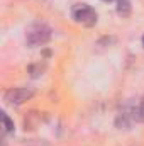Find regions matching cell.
I'll return each instance as SVG.
<instances>
[{"label": "cell", "mask_w": 144, "mask_h": 146, "mask_svg": "<svg viewBox=\"0 0 144 146\" xmlns=\"http://www.w3.org/2000/svg\"><path fill=\"white\" fill-rule=\"evenodd\" d=\"M34 97V90L32 88H26V87H19V88H9L3 94V100L9 106H22L24 102L31 100Z\"/></svg>", "instance_id": "3957f363"}, {"label": "cell", "mask_w": 144, "mask_h": 146, "mask_svg": "<svg viewBox=\"0 0 144 146\" xmlns=\"http://www.w3.org/2000/svg\"><path fill=\"white\" fill-rule=\"evenodd\" d=\"M2 122H3V127H5V133H14V122L10 121V117L5 114V112H2Z\"/></svg>", "instance_id": "5b68a950"}, {"label": "cell", "mask_w": 144, "mask_h": 146, "mask_svg": "<svg viewBox=\"0 0 144 146\" xmlns=\"http://www.w3.org/2000/svg\"><path fill=\"white\" fill-rule=\"evenodd\" d=\"M51 39V29L46 24H32L27 33H26V41L31 48L34 46H42Z\"/></svg>", "instance_id": "6da1fadb"}, {"label": "cell", "mask_w": 144, "mask_h": 146, "mask_svg": "<svg viewBox=\"0 0 144 146\" xmlns=\"http://www.w3.org/2000/svg\"><path fill=\"white\" fill-rule=\"evenodd\" d=\"M143 46H144V36H143Z\"/></svg>", "instance_id": "ba28073f"}, {"label": "cell", "mask_w": 144, "mask_h": 146, "mask_svg": "<svg viewBox=\"0 0 144 146\" xmlns=\"http://www.w3.org/2000/svg\"><path fill=\"white\" fill-rule=\"evenodd\" d=\"M102 2H107V3H110V2H114V0H102Z\"/></svg>", "instance_id": "52a82bcc"}, {"label": "cell", "mask_w": 144, "mask_h": 146, "mask_svg": "<svg viewBox=\"0 0 144 146\" xmlns=\"http://www.w3.org/2000/svg\"><path fill=\"white\" fill-rule=\"evenodd\" d=\"M71 17L85 27H92L97 24V12L87 3H76L71 9Z\"/></svg>", "instance_id": "7a4b0ae2"}, {"label": "cell", "mask_w": 144, "mask_h": 146, "mask_svg": "<svg viewBox=\"0 0 144 146\" xmlns=\"http://www.w3.org/2000/svg\"><path fill=\"white\" fill-rule=\"evenodd\" d=\"M137 117H139V121H144V100L143 104L137 107Z\"/></svg>", "instance_id": "8992f818"}, {"label": "cell", "mask_w": 144, "mask_h": 146, "mask_svg": "<svg viewBox=\"0 0 144 146\" xmlns=\"http://www.w3.org/2000/svg\"><path fill=\"white\" fill-rule=\"evenodd\" d=\"M117 14L127 17L131 14V0H117Z\"/></svg>", "instance_id": "277c9868"}]
</instances>
